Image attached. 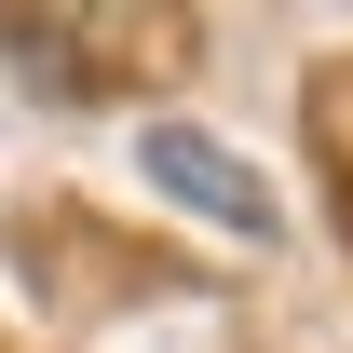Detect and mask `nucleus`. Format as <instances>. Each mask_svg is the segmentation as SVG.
Segmentation results:
<instances>
[{"instance_id": "f257e3e1", "label": "nucleus", "mask_w": 353, "mask_h": 353, "mask_svg": "<svg viewBox=\"0 0 353 353\" xmlns=\"http://www.w3.org/2000/svg\"><path fill=\"white\" fill-rule=\"evenodd\" d=\"M136 163H150V190H176L190 218H218V231H245V245H272V176L245 163V150H218L204 123H150V136H136Z\"/></svg>"}]
</instances>
